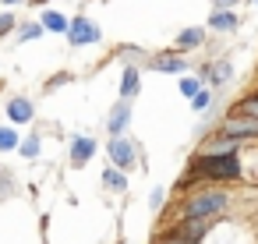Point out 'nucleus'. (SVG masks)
<instances>
[{
    "mask_svg": "<svg viewBox=\"0 0 258 244\" xmlns=\"http://www.w3.org/2000/svg\"><path fill=\"white\" fill-rule=\"evenodd\" d=\"M149 202H152V209H159V205H163V191H152V198H149Z\"/></svg>",
    "mask_w": 258,
    "mask_h": 244,
    "instance_id": "obj_27",
    "label": "nucleus"
},
{
    "mask_svg": "<svg viewBox=\"0 0 258 244\" xmlns=\"http://www.w3.org/2000/svg\"><path fill=\"white\" fill-rule=\"evenodd\" d=\"M205 43V29H184L180 36H177V50H195V46H202Z\"/></svg>",
    "mask_w": 258,
    "mask_h": 244,
    "instance_id": "obj_13",
    "label": "nucleus"
},
{
    "mask_svg": "<svg viewBox=\"0 0 258 244\" xmlns=\"http://www.w3.org/2000/svg\"><path fill=\"white\" fill-rule=\"evenodd\" d=\"M18 131H11V128H0V152H11V149H18Z\"/></svg>",
    "mask_w": 258,
    "mask_h": 244,
    "instance_id": "obj_19",
    "label": "nucleus"
},
{
    "mask_svg": "<svg viewBox=\"0 0 258 244\" xmlns=\"http://www.w3.org/2000/svg\"><path fill=\"white\" fill-rule=\"evenodd\" d=\"M120 96L124 99L138 96V68H124V75H120Z\"/></svg>",
    "mask_w": 258,
    "mask_h": 244,
    "instance_id": "obj_15",
    "label": "nucleus"
},
{
    "mask_svg": "<svg viewBox=\"0 0 258 244\" xmlns=\"http://www.w3.org/2000/svg\"><path fill=\"white\" fill-rule=\"evenodd\" d=\"M212 4H216V11H233L240 0H212Z\"/></svg>",
    "mask_w": 258,
    "mask_h": 244,
    "instance_id": "obj_25",
    "label": "nucleus"
},
{
    "mask_svg": "<svg viewBox=\"0 0 258 244\" xmlns=\"http://www.w3.org/2000/svg\"><path fill=\"white\" fill-rule=\"evenodd\" d=\"M43 36V25H22L18 29V39H39Z\"/></svg>",
    "mask_w": 258,
    "mask_h": 244,
    "instance_id": "obj_22",
    "label": "nucleus"
},
{
    "mask_svg": "<svg viewBox=\"0 0 258 244\" xmlns=\"http://www.w3.org/2000/svg\"><path fill=\"white\" fill-rule=\"evenodd\" d=\"M106 152H110V163L117 166V170H131L135 166V159H138V149L124 138V135H117V138H110V145H106Z\"/></svg>",
    "mask_w": 258,
    "mask_h": 244,
    "instance_id": "obj_3",
    "label": "nucleus"
},
{
    "mask_svg": "<svg viewBox=\"0 0 258 244\" xmlns=\"http://www.w3.org/2000/svg\"><path fill=\"white\" fill-rule=\"evenodd\" d=\"M4 4H18V0H4Z\"/></svg>",
    "mask_w": 258,
    "mask_h": 244,
    "instance_id": "obj_28",
    "label": "nucleus"
},
{
    "mask_svg": "<svg viewBox=\"0 0 258 244\" xmlns=\"http://www.w3.org/2000/svg\"><path fill=\"white\" fill-rule=\"evenodd\" d=\"M127 124H131V106H127V99H124V103H117V106H113V113H110V120H106L110 138L124 135V131H127Z\"/></svg>",
    "mask_w": 258,
    "mask_h": 244,
    "instance_id": "obj_10",
    "label": "nucleus"
},
{
    "mask_svg": "<svg viewBox=\"0 0 258 244\" xmlns=\"http://www.w3.org/2000/svg\"><path fill=\"white\" fill-rule=\"evenodd\" d=\"M237 113H240V117H254V120H258V92H254V96H247V99H240V103H237Z\"/></svg>",
    "mask_w": 258,
    "mask_h": 244,
    "instance_id": "obj_20",
    "label": "nucleus"
},
{
    "mask_svg": "<svg viewBox=\"0 0 258 244\" xmlns=\"http://www.w3.org/2000/svg\"><path fill=\"white\" fill-rule=\"evenodd\" d=\"M198 89H202V82H198V78H184V82H180V92H184V96H195Z\"/></svg>",
    "mask_w": 258,
    "mask_h": 244,
    "instance_id": "obj_23",
    "label": "nucleus"
},
{
    "mask_svg": "<svg viewBox=\"0 0 258 244\" xmlns=\"http://www.w3.org/2000/svg\"><path fill=\"white\" fill-rule=\"evenodd\" d=\"M15 29V15H0V36H8Z\"/></svg>",
    "mask_w": 258,
    "mask_h": 244,
    "instance_id": "obj_24",
    "label": "nucleus"
},
{
    "mask_svg": "<svg viewBox=\"0 0 258 244\" xmlns=\"http://www.w3.org/2000/svg\"><path fill=\"white\" fill-rule=\"evenodd\" d=\"M103 188L106 191H127V177H124V170H117V166H110L106 173H103Z\"/></svg>",
    "mask_w": 258,
    "mask_h": 244,
    "instance_id": "obj_14",
    "label": "nucleus"
},
{
    "mask_svg": "<svg viewBox=\"0 0 258 244\" xmlns=\"http://www.w3.org/2000/svg\"><path fill=\"white\" fill-rule=\"evenodd\" d=\"M32 113H36V110H32L29 99H11V103H8V117H11L15 124H29Z\"/></svg>",
    "mask_w": 258,
    "mask_h": 244,
    "instance_id": "obj_11",
    "label": "nucleus"
},
{
    "mask_svg": "<svg viewBox=\"0 0 258 244\" xmlns=\"http://www.w3.org/2000/svg\"><path fill=\"white\" fill-rule=\"evenodd\" d=\"M230 78H233V64H230V60H212V64H205V68H202V78H198V82H205V85L219 89V85H226Z\"/></svg>",
    "mask_w": 258,
    "mask_h": 244,
    "instance_id": "obj_6",
    "label": "nucleus"
},
{
    "mask_svg": "<svg viewBox=\"0 0 258 244\" xmlns=\"http://www.w3.org/2000/svg\"><path fill=\"white\" fill-rule=\"evenodd\" d=\"M92 156H96V138L75 135V138H71V163H75V166H85Z\"/></svg>",
    "mask_w": 258,
    "mask_h": 244,
    "instance_id": "obj_7",
    "label": "nucleus"
},
{
    "mask_svg": "<svg viewBox=\"0 0 258 244\" xmlns=\"http://www.w3.org/2000/svg\"><path fill=\"white\" fill-rule=\"evenodd\" d=\"M237 22H240V18H237L233 11H216V15L209 18V29H212V32H233Z\"/></svg>",
    "mask_w": 258,
    "mask_h": 244,
    "instance_id": "obj_12",
    "label": "nucleus"
},
{
    "mask_svg": "<svg viewBox=\"0 0 258 244\" xmlns=\"http://www.w3.org/2000/svg\"><path fill=\"white\" fill-rule=\"evenodd\" d=\"M156 244H191V240H187V237H180L177 230H166V233H159V237H156Z\"/></svg>",
    "mask_w": 258,
    "mask_h": 244,
    "instance_id": "obj_21",
    "label": "nucleus"
},
{
    "mask_svg": "<svg viewBox=\"0 0 258 244\" xmlns=\"http://www.w3.org/2000/svg\"><path fill=\"white\" fill-rule=\"evenodd\" d=\"M251 4H258V0H251Z\"/></svg>",
    "mask_w": 258,
    "mask_h": 244,
    "instance_id": "obj_29",
    "label": "nucleus"
},
{
    "mask_svg": "<svg viewBox=\"0 0 258 244\" xmlns=\"http://www.w3.org/2000/svg\"><path fill=\"white\" fill-rule=\"evenodd\" d=\"M18 152H22L25 159H36V156H39V138H36V135L22 138V142H18Z\"/></svg>",
    "mask_w": 258,
    "mask_h": 244,
    "instance_id": "obj_18",
    "label": "nucleus"
},
{
    "mask_svg": "<svg viewBox=\"0 0 258 244\" xmlns=\"http://www.w3.org/2000/svg\"><path fill=\"white\" fill-rule=\"evenodd\" d=\"M43 29H50V32H68V18H64L60 11H46V15H43Z\"/></svg>",
    "mask_w": 258,
    "mask_h": 244,
    "instance_id": "obj_16",
    "label": "nucleus"
},
{
    "mask_svg": "<svg viewBox=\"0 0 258 244\" xmlns=\"http://www.w3.org/2000/svg\"><path fill=\"white\" fill-rule=\"evenodd\" d=\"M209 106H212V92H209V89H198V92L191 96V110H195V113H209Z\"/></svg>",
    "mask_w": 258,
    "mask_h": 244,
    "instance_id": "obj_17",
    "label": "nucleus"
},
{
    "mask_svg": "<svg viewBox=\"0 0 258 244\" xmlns=\"http://www.w3.org/2000/svg\"><path fill=\"white\" fill-rule=\"evenodd\" d=\"M68 36L75 46H85V43H99V25H92L89 18H75L68 22Z\"/></svg>",
    "mask_w": 258,
    "mask_h": 244,
    "instance_id": "obj_5",
    "label": "nucleus"
},
{
    "mask_svg": "<svg viewBox=\"0 0 258 244\" xmlns=\"http://www.w3.org/2000/svg\"><path fill=\"white\" fill-rule=\"evenodd\" d=\"M219 135H230V138H258V120L254 117H240V113H230L219 128Z\"/></svg>",
    "mask_w": 258,
    "mask_h": 244,
    "instance_id": "obj_4",
    "label": "nucleus"
},
{
    "mask_svg": "<svg viewBox=\"0 0 258 244\" xmlns=\"http://www.w3.org/2000/svg\"><path fill=\"white\" fill-rule=\"evenodd\" d=\"M187 177H202V180H237V177H240V159H237V152H226V156H198Z\"/></svg>",
    "mask_w": 258,
    "mask_h": 244,
    "instance_id": "obj_1",
    "label": "nucleus"
},
{
    "mask_svg": "<svg viewBox=\"0 0 258 244\" xmlns=\"http://www.w3.org/2000/svg\"><path fill=\"white\" fill-rule=\"evenodd\" d=\"M226 205H230L226 191L202 188V191H195V195L184 202V219H216L219 212H226Z\"/></svg>",
    "mask_w": 258,
    "mask_h": 244,
    "instance_id": "obj_2",
    "label": "nucleus"
},
{
    "mask_svg": "<svg viewBox=\"0 0 258 244\" xmlns=\"http://www.w3.org/2000/svg\"><path fill=\"white\" fill-rule=\"evenodd\" d=\"M240 149V138H230V135H216L202 145L198 156H226V152H237Z\"/></svg>",
    "mask_w": 258,
    "mask_h": 244,
    "instance_id": "obj_8",
    "label": "nucleus"
},
{
    "mask_svg": "<svg viewBox=\"0 0 258 244\" xmlns=\"http://www.w3.org/2000/svg\"><path fill=\"white\" fill-rule=\"evenodd\" d=\"M149 68H152V71L177 75V71H184V68H187V60H184L180 53H156V57H149Z\"/></svg>",
    "mask_w": 258,
    "mask_h": 244,
    "instance_id": "obj_9",
    "label": "nucleus"
},
{
    "mask_svg": "<svg viewBox=\"0 0 258 244\" xmlns=\"http://www.w3.org/2000/svg\"><path fill=\"white\" fill-rule=\"evenodd\" d=\"M11 188H15V177H11V173H0V191H4V195H8Z\"/></svg>",
    "mask_w": 258,
    "mask_h": 244,
    "instance_id": "obj_26",
    "label": "nucleus"
}]
</instances>
